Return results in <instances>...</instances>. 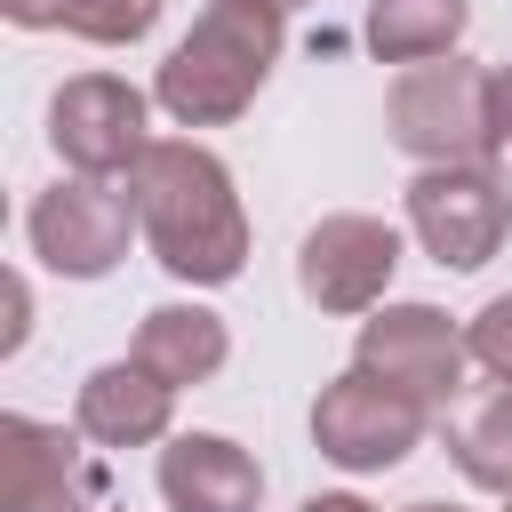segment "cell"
I'll return each mask as SVG.
<instances>
[{"label":"cell","instance_id":"6da1fadb","mask_svg":"<svg viewBox=\"0 0 512 512\" xmlns=\"http://www.w3.org/2000/svg\"><path fill=\"white\" fill-rule=\"evenodd\" d=\"M144 248L184 288H224L248 272V208L232 192V168L192 136H152V152L128 176Z\"/></svg>","mask_w":512,"mask_h":512},{"label":"cell","instance_id":"7a4b0ae2","mask_svg":"<svg viewBox=\"0 0 512 512\" xmlns=\"http://www.w3.org/2000/svg\"><path fill=\"white\" fill-rule=\"evenodd\" d=\"M280 48H288V16L280 8H264V0H208L192 16V32L160 56L152 104L176 128H224V120H240L264 96Z\"/></svg>","mask_w":512,"mask_h":512},{"label":"cell","instance_id":"3957f363","mask_svg":"<svg viewBox=\"0 0 512 512\" xmlns=\"http://www.w3.org/2000/svg\"><path fill=\"white\" fill-rule=\"evenodd\" d=\"M384 136H392L416 168L488 160V64H464V56L408 64V72L384 88Z\"/></svg>","mask_w":512,"mask_h":512},{"label":"cell","instance_id":"277c9868","mask_svg":"<svg viewBox=\"0 0 512 512\" xmlns=\"http://www.w3.org/2000/svg\"><path fill=\"white\" fill-rule=\"evenodd\" d=\"M408 232L440 272H480L512 240V192L504 168L464 160V168H416L408 176Z\"/></svg>","mask_w":512,"mask_h":512},{"label":"cell","instance_id":"5b68a950","mask_svg":"<svg viewBox=\"0 0 512 512\" xmlns=\"http://www.w3.org/2000/svg\"><path fill=\"white\" fill-rule=\"evenodd\" d=\"M136 192L104 184V176H56L32 208H24V240L56 280H104L128 240H136Z\"/></svg>","mask_w":512,"mask_h":512},{"label":"cell","instance_id":"8992f818","mask_svg":"<svg viewBox=\"0 0 512 512\" xmlns=\"http://www.w3.org/2000/svg\"><path fill=\"white\" fill-rule=\"evenodd\" d=\"M48 144L72 176H136V160L152 152V96L128 88L120 72H80L48 96Z\"/></svg>","mask_w":512,"mask_h":512},{"label":"cell","instance_id":"52a82bcc","mask_svg":"<svg viewBox=\"0 0 512 512\" xmlns=\"http://www.w3.org/2000/svg\"><path fill=\"white\" fill-rule=\"evenodd\" d=\"M352 368H368L376 384L408 392L416 408H448L464 392V368H472V344L464 328L440 312V304H376L360 320V344H352Z\"/></svg>","mask_w":512,"mask_h":512},{"label":"cell","instance_id":"ba28073f","mask_svg":"<svg viewBox=\"0 0 512 512\" xmlns=\"http://www.w3.org/2000/svg\"><path fill=\"white\" fill-rule=\"evenodd\" d=\"M392 272H400V232H392L384 216L336 208V216H320V224L296 240V288H304V304L328 312V320L376 312L384 288H392Z\"/></svg>","mask_w":512,"mask_h":512},{"label":"cell","instance_id":"9c48e42d","mask_svg":"<svg viewBox=\"0 0 512 512\" xmlns=\"http://www.w3.org/2000/svg\"><path fill=\"white\" fill-rule=\"evenodd\" d=\"M424 424H432V408H416L408 392L376 384L368 368L328 376L320 400H312V448L328 464H344V472H392L400 456H416Z\"/></svg>","mask_w":512,"mask_h":512},{"label":"cell","instance_id":"30bf717a","mask_svg":"<svg viewBox=\"0 0 512 512\" xmlns=\"http://www.w3.org/2000/svg\"><path fill=\"white\" fill-rule=\"evenodd\" d=\"M152 480L168 512H264V464L224 432H168Z\"/></svg>","mask_w":512,"mask_h":512},{"label":"cell","instance_id":"8fae6325","mask_svg":"<svg viewBox=\"0 0 512 512\" xmlns=\"http://www.w3.org/2000/svg\"><path fill=\"white\" fill-rule=\"evenodd\" d=\"M0 512H88L80 440L40 416H0Z\"/></svg>","mask_w":512,"mask_h":512},{"label":"cell","instance_id":"7c38bea8","mask_svg":"<svg viewBox=\"0 0 512 512\" xmlns=\"http://www.w3.org/2000/svg\"><path fill=\"white\" fill-rule=\"evenodd\" d=\"M168 424H176V384H160L136 360H104L72 392V432L96 448H152L168 440Z\"/></svg>","mask_w":512,"mask_h":512},{"label":"cell","instance_id":"4fadbf2b","mask_svg":"<svg viewBox=\"0 0 512 512\" xmlns=\"http://www.w3.org/2000/svg\"><path fill=\"white\" fill-rule=\"evenodd\" d=\"M128 360L184 392V384H208V376L232 360V328H224V312H208V304H152V312L136 320V352H128Z\"/></svg>","mask_w":512,"mask_h":512},{"label":"cell","instance_id":"5bb4252c","mask_svg":"<svg viewBox=\"0 0 512 512\" xmlns=\"http://www.w3.org/2000/svg\"><path fill=\"white\" fill-rule=\"evenodd\" d=\"M464 24H472V0H368V56L376 64H440V56H456V40H464Z\"/></svg>","mask_w":512,"mask_h":512},{"label":"cell","instance_id":"9a60e30c","mask_svg":"<svg viewBox=\"0 0 512 512\" xmlns=\"http://www.w3.org/2000/svg\"><path fill=\"white\" fill-rule=\"evenodd\" d=\"M448 456L472 488L488 496H512V384H496L488 400H472L456 424H448Z\"/></svg>","mask_w":512,"mask_h":512},{"label":"cell","instance_id":"2e32d148","mask_svg":"<svg viewBox=\"0 0 512 512\" xmlns=\"http://www.w3.org/2000/svg\"><path fill=\"white\" fill-rule=\"evenodd\" d=\"M160 8H168V0H72V8H64V32H80V40H96V48H136V40L160 24Z\"/></svg>","mask_w":512,"mask_h":512},{"label":"cell","instance_id":"e0dca14e","mask_svg":"<svg viewBox=\"0 0 512 512\" xmlns=\"http://www.w3.org/2000/svg\"><path fill=\"white\" fill-rule=\"evenodd\" d=\"M464 344H472V360H480L496 384H512V288L488 296V304L464 320Z\"/></svg>","mask_w":512,"mask_h":512},{"label":"cell","instance_id":"ac0fdd59","mask_svg":"<svg viewBox=\"0 0 512 512\" xmlns=\"http://www.w3.org/2000/svg\"><path fill=\"white\" fill-rule=\"evenodd\" d=\"M488 168H512V64H488Z\"/></svg>","mask_w":512,"mask_h":512},{"label":"cell","instance_id":"d6986e66","mask_svg":"<svg viewBox=\"0 0 512 512\" xmlns=\"http://www.w3.org/2000/svg\"><path fill=\"white\" fill-rule=\"evenodd\" d=\"M64 8H72V0H0V16H8L16 32H48V24H64Z\"/></svg>","mask_w":512,"mask_h":512},{"label":"cell","instance_id":"ffe728a7","mask_svg":"<svg viewBox=\"0 0 512 512\" xmlns=\"http://www.w3.org/2000/svg\"><path fill=\"white\" fill-rule=\"evenodd\" d=\"M24 320H32V288H24V280H8V328H0V352H16V344H24Z\"/></svg>","mask_w":512,"mask_h":512},{"label":"cell","instance_id":"44dd1931","mask_svg":"<svg viewBox=\"0 0 512 512\" xmlns=\"http://www.w3.org/2000/svg\"><path fill=\"white\" fill-rule=\"evenodd\" d=\"M296 512H376V504H360L352 488H328V496H304Z\"/></svg>","mask_w":512,"mask_h":512},{"label":"cell","instance_id":"7402d4cb","mask_svg":"<svg viewBox=\"0 0 512 512\" xmlns=\"http://www.w3.org/2000/svg\"><path fill=\"white\" fill-rule=\"evenodd\" d=\"M400 512H464V504H440V496H424V504H400Z\"/></svg>","mask_w":512,"mask_h":512},{"label":"cell","instance_id":"603a6c76","mask_svg":"<svg viewBox=\"0 0 512 512\" xmlns=\"http://www.w3.org/2000/svg\"><path fill=\"white\" fill-rule=\"evenodd\" d=\"M264 8H280V16H288V8H312V0H264Z\"/></svg>","mask_w":512,"mask_h":512},{"label":"cell","instance_id":"cb8c5ba5","mask_svg":"<svg viewBox=\"0 0 512 512\" xmlns=\"http://www.w3.org/2000/svg\"><path fill=\"white\" fill-rule=\"evenodd\" d=\"M504 512H512V496H504Z\"/></svg>","mask_w":512,"mask_h":512}]
</instances>
